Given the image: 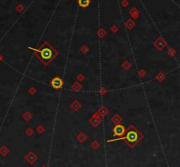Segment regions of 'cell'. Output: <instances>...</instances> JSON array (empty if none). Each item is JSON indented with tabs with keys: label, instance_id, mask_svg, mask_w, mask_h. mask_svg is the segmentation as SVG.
I'll return each mask as SVG.
<instances>
[{
	"label": "cell",
	"instance_id": "obj_1",
	"mask_svg": "<svg viewBox=\"0 0 180 167\" xmlns=\"http://www.w3.org/2000/svg\"><path fill=\"white\" fill-rule=\"evenodd\" d=\"M32 50L35 52L36 57L44 65L50 63L57 56L56 51L47 43H44V45L39 49H32Z\"/></svg>",
	"mask_w": 180,
	"mask_h": 167
},
{
	"label": "cell",
	"instance_id": "obj_2",
	"mask_svg": "<svg viewBox=\"0 0 180 167\" xmlns=\"http://www.w3.org/2000/svg\"><path fill=\"white\" fill-rule=\"evenodd\" d=\"M121 139H126L129 144H134L139 140V134L135 129H130L127 133L126 136Z\"/></svg>",
	"mask_w": 180,
	"mask_h": 167
},
{
	"label": "cell",
	"instance_id": "obj_3",
	"mask_svg": "<svg viewBox=\"0 0 180 167\" xmlns=\"http://www.w3.org/2000/svg\"><path fill=\"white\" fill-rule=\"evenodd\" d=\"M125 132H126V129L124 126H122L120 124L116 125L114 128V136H121L125 134Z\"/></svg>",
	"mask_w": 180,
	"mask_h": 167
},
{
	"label": "cell",
	"instance_id": "obj_4",
	"mask_svg": "<svg viewBox=\"0 0 180 167\" xmlns=\"http://www.w3.org/2000/svg\"><path fill=\"white\" fill-rule=\"evenodd\" d=\"M51 86L53 87L54 89H61L62 87V84H63V82H62V80L59 77H54L51 81Z\"/></svg>",
	"mask_w": 180,
	"mask_h": 167
},
{
	"label": "cell",
	"instance_id": "obj_5",
	"mask_svg": "<svg viewBox=\"0 0 180 167\" xmlns=\"http://www.w3.org/2000/svg\"><path fill=\"white\" fill-rule=\"evenodd\" d=\"M78 5L83 8H85L90 5V0H78Z\"/></svg>",
	"mask_w": 180,
	"mask_h": 167
}]
</instances>
